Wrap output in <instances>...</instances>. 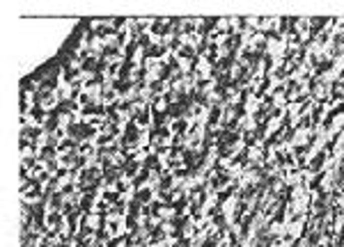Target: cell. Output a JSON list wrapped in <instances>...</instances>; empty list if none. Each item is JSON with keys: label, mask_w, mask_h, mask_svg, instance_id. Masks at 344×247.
Returning <instances> with one entry per match:
<instances>
[{"label": "cell", "mask_w": 344, "mask_h": 247, "mask_svg": "<svg viewBox=\"0 0 344 247\" xmlns=\"http://www.w3.org/2000/svg\"><path fill=\"white\" fill-rule=\"evenodd\" d=\"M80 247H85V245H80Z\"/></svg>", "instance_id": "obj_2"}, {"label": "cell", "mask_w": 344, "mask_h": 247, "mask_svg": "<svg viewBox=\"0 0 344 247\" xmlns=\"http://www.w3.org/2000/svg\"><path fill=\"white\" fill-rule=\"evenodd\" d=\"M104 226V217L99 213H85V220H83V229H90V231H99Z\"/></svg>", "instance_id": "obj_1"}]
</instances>
